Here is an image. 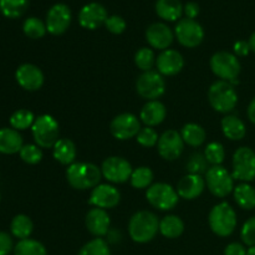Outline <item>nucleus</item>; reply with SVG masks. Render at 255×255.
<instances>
[{
    "label": "nucleus",
    "mask_w": 255,
    "mask_h": 255,
    "mask_svg": "<svg viewBox=\"0 0 255 255\" xmlns=\"http://www.w3.org/2000/svg\"><path fill=\"white\" fill-rule=\"evenodd\" d=\"M101 178V168L89 162H75L66 169L67 183L79 191L94 189L99 186Z\"/></svg>",
    "instance_id": "f257e3e1"
},
{
    "label": "nucleus",
    "mask_w": 255,
    "mask_h": 255,
    "mask_svg": "<svg viewBox=\"0 0 255 255\" xmlns=\"http://www.w3.org/2000/svg\"><path fill=\"white\" fill-rule=\"evenodd\" d=\"M159 232V221L149 211H139L128 222V234L136 243L144 244L151 242Z\"/></svg>",
    "instance_id": "f03ea898"
},
{
    "label": "nucleus",
    "mask_w": 255,
    "mask_h": 255,
    "mask_svg": "<svg viewBox=\"0 0 255 255\" xmlns=\"http://www.w3.org/2000/svg\"><path fill=\"white\" fill-rule=\"evenodd\" d=\"M237 222L238 221H237L236 211L227 202L216 204L209 212V227L216 236L222 237V238L233 234L237 228Z\"/></svg>",
    "instance_id": "7ed1b4c3"
},
{
    "label": "nucleus",
    "mask_w": 255,
    "mask_h": 255,
    "mask_svg": "<svg viewBox=\"0 0 255 255\" xmlns=\"http://www.w3.org/2000/svg\"><path fill=\"white\" fill-rule=\"evenodd\" d=\"M208 101L214 111L219 114H229L238 104V94L231 82L218 80L209 87Z\"/></svg>",
    "instance_id": "20e7f679"
},
{
    "label": "nucleus",
    "mask_w": 255,
    "mask_h": 255,
    "mask_svg": "<svg viewBox=\"0 0 255 255\" xmlns=\"http://www.w3.org/2000/svg\"><path fill=\"white\" fill-rule=\"evenodd\" d=\"M31 133L35 144H37L40 148H52L60 139L59 122L51 115H41L35 119Z\"/></svg>",
    "instance_id": "39448f33"
},
{
    "label": "nucleus",
    "mask_w": 255,
    "mask_h": 255,
    "mask_svg": "<svg viewBox=\"0 0 255 255\" xmlns=\"http://www.w3.org/2000/svg\"><path fill=\"white\" fill-rule=\"evenodd\" d=\"M209 66L213 74L223 81H233L241 74V62L238 57L228 51H218L211 57Z\"/></svg>",
    "instance_id": "423d86ee"
},
{
    "label": "nucleus",
    "mask_w": 255,
    "mask_h": 255,
    "mask_svg": "<svg viewBox=\"0 0 255 255\" xmlns=\"http://www.w3.org/2000/svg\"><path fill=\"white\" fill-rule=\"evenodd\" d=\"M206 186L214 197L224 198L234 191V178L223 166H212L206 172Z\"/></svg>",
    "instance_id": "0eeeda50"
},
{
    "label": "nucleus",
    "mask_w": 255,
    "mask_h": 255,
    "mask_svg": "<svg viewBox=\"0 0 255 255\" xmlns=\"http://www.w3.org/2000/svg\"><path fill=\"white\" fill-rule=\"evenodd\" d=\"M232 176L242 183H249L255 179V152L249 147H239L233 154Z\"/></svg>",
    "instance_id": "6e6552de"
},
{
    "label": "nucleus",
    "mask_w": 255,
    "mask_h": 255,
    "mask_svg": "<svg viewBox=\"0 0 255 255\" xmlns=\"http://www.w3.org/2000/svg\"><path fill=\"white\" fill-rule=\"evenodd\" d=\"M137 94L147 101H154L166 92V81L158 71H146L136 81Z\"/></svg>",
    "instance_id": "1a4fd4ad"
},
{
    "label": "nucleus",
    "mask_w": 255,
    "mask_h": 255,
    "mask_svg": "<svg viewBox=\"0 0 255 255\" xmlns=\"http://www.w3.org/2000/svg\"><path fill=\"white\" fill-rule=\"evenodd\" d=\"M146 198L152 207L159 211H171L178 204L179 196L171 184L156 183L147 188Z\"/></svg>",
    "instance_id": "9d476101"
},
{
    "label": "nucleus",
    "mask_w": 255,
    "mask_h": 255,
    "mask_svg": "<svg viewBox=\"0 0 255 255\" xmlns=\"http://www.w3.org/2000/svg\"><path fill=\"white\" fill-rule=\"evenodd\" d=\"M174 36L179 44L188 49L199 46L204 39V30L198 21L193 19H181L174 27Z\"/></svg>",
    "instance_id": "9b49d317"
},
{
    "label": "nucleus",
    "mask_w": 255,
    "mask_h": 255,
    "mask_svg": "<svg viewBox=\"0 0 255 255\" xmlns=\"http://www.w3.org/2000/svg\"><path fill=\"white\" fill-rule=\"evenodd\" d=\"M132 171L131 163L124 157H107L101 164L102 177L111 183H125L131 178Z\"/></svg>",
    "instance_id": "f8f14e48"
},
{
    "label": "nucleus",
    "mask_w": 255,
    "mask_h": 255,
    "mask_svg": "<svg viewBox=\"0 0 255 255\" xmlns=\"http://www.w3.org/2000/svg\"><path fill=\"white\" fill-rule=\"evenodd\" d=\"M141 131V122L133 114L117 115L110 124V132L112 136L120 141H127L138 134Z\"/></svg>",
    "instance_id": "ddd939ff"
},
{
    "label": "nucleus",
    "mask_w": 255,
    "mask_h": 255,
    "mask_svg": "<svg viewBox=\"0 0 255 255\" xmlns=\"http://www.w3.org/2000/svg\"><path fill=\"white\" fill-rule=\"evenodd\" d=\"M184 149V141L181 132L176 129H167L159 136L157 143L158 154L166 161H176L179 158Z\"/></svg>",
    "instance_id": "4468645a"
},
{
    "label": "nucleus",
    "mask_w": 255,
    "mask_h": 255,
    "mask_svg": "<svg viewBox=\"0 0 255 255\" xmlns=\"http://www.w3.org/2000/svg\"><path fill=\"white\" fill-rule=\"evenodd\" d=\"M71 10L66 4L59 2V4L52 5L49 11H47L46 21H45L47 32L55 35V36L62 35L69 29L70 24H71Z\"/></svg>",
    "instance_id": "2eb2a0df"
},
{
    "label": "nucleus",
    "mask_w": 255,
    "mask_h": 255,
    "mask_svg": "<svg viewBox=\"0 0 255 255\" xmlns=\"http://www.w3.org/2000/svg\"><path fill=\"white\" fill-rule=\"evenodd\" d=\"M120 199H121V194L119 189L111 184L104 183L99 184L92 189L89 203L94 208H101L106 211V209L115 208L120 203Z\"/></svg>",
    "instance_id": "dca6fc26"
},
{
    "label": "nucleus",
    "mask_w": 255,
    "mask_h": 255,
    "mask_svg": "<svg viewBox=\"0 0 255 255\" xmlns=\"http://www.w3.org/2000/svg\"><path fill=\"white\" fill-rule=\"evenodd\" d=\"M109 14L106 7L99 2H89L84 5L79 12V22L84 29L96 30L101 25H105Z\"/></svg>",
    "instance_id": "f3484780"
},
{
    "label": "nucleus",
    "mask_w": 255,
    "mask_h": 255,
    "mask_svg": "<svg viewBox=\"0 0 255 255\" xmlns=\"http://www.w3.org/2000/svg\"><path fill=\"white\" fill-rule=\"evenodd\" d=\"M15 79L20 87L26 91H37L44 85V74L41 69L32 64H22L15 72Z\"/></svg>",
    "instance_id": "a211bd4d"
},
{
    "label": "nucleus",
    "mask_w": 255,
    "mask_h": 255,
    "mask_svg": "<svg viewBox=\"0 0 255 255\" xmlns=\"http://www.w3.org/2000/svg\"><path fill=\"white\" fill-rule=\"evenodd\" d=\"M146 40L151 47L164 51L173 42L174 32L164 22H153L147 27Z\"/></svg>",
    "instance_id": "6ab92c4d"
},
{
    "label": "nucleus",
    "mask_w": 255,
    "mask_h": 255,
    "mask_svg": "<svg viewBox=\"0 0 255 255\" xmlns=\"http://www.w3.org/2000/svg\"><path fill=\"white\" fill-rule=\"evenodd\" d=\"M156 66L162 76H174L184 67V59L177 50L167 49L158 55L156 59Z\"/></svg>",
    "instance_id": "aec40b11"
},
{
    "label": "nucleus",
    "mask_w": 255,
    "mask_h": 255,
    "mask_svg": "<svg viewBox=\"0 0 255 255\" xmlns=\"http://www.w3.org/2000/svg\"><path fill=\"white\" fill-rule=\"evenodd\" d=\"M86 228L92 236L96 238H102L107 236L111 226V219H110L109 213L105 209L101 208H92L87 212L86 219Z\"/></svg>",
    "instance_id": "412c9836"
},
{
    "label": "nucleus",
    "mask_w": 255,
    "mask_h": 255,
    "mask_svg": "<svg viewBox=\"0 0 255 255\" xmlns=\"http://www.w3.org/2000/svg\"><path fill=\"white\" fill-rule=\"evenodd\" d=\"M204 188H206V179L201 174L188 173L183 178H181V181L177 184V193L179 198L192 201V199L198 198L203 193Z\"/></svg>",
    "instance_id": "4be33fe9"
},
{
    "label": "nucleus",
    "mask_w": 255,
    "mask_h": 255,
    "mask_svg": "<svg viewBox=\"0 0 255 255\" xmlns=\"http://www.w3.org/2000/svg\"><path fill=\"white\" fill-rule=\"evenodd\" d=\"M167 116V109L161 101L154 100L148 101L139 112V119L147 127H154L161 125Z\"/></svg>",
    "instance_id": "5701e85b"
},
{
    "label": "nucleus",
    "mask_w": 255,
    "mask_h": 255,
    "mask_svg": "<svg viewBox=\"0 0 255 255\" xmlns=\"http://www.w3.org/2000/svg\"><path fill=\"white\" fill-rule=\"evenodd\" d=\"M22 137L19 131L14 128H0V153L14 154L19 153L22 148Z\"/></svg>",
    "instance_id": "b1692460"
},
{
    "label": "nucleus",
    "mask_w": 255,
    "mask_h": 255,
    "mask_svg": "<svg viewBox=\"0 0 255 255\" xmlns=\"http://www.w3.org/2000/svg\"><path fill=\"white\" fill-rule=\"evenodd\" d=\"M52 156L59 163L70 166L75 163L77 156L76 144L69 138H60L52 147Z\"/></svg>",
    "instance_id": "393cba45"
},
{
    "label": "nucleus",
    "mask_w": 255,
    "mask_h": 255,
    "mask_svg": "<svg viewBox=\"0 0 255 255\" xmlns=\"http://www.w3.org/2000/svg\"><path fill=\"white\" fill-rule=\"evenodd\" d=\"M221 126L224 136L231 141H241L247 134L246 124L234 115H227L226 117H223Z\"/></svg>",
    "instance_id": "a878e982"
},
{
    "label": "nucleus",
    "mask_w": 255,
    "mask_h": 255,
    "mask_svg": "<svg viewBox=\"0 0 255 255\" xmlns=\"http://www.w3.org/2000/svg\"><path fill=\"white\" fill-rule=\"evenodd\" d=\"M156 14L164 21H177L183 15V5L181 0H157Z\"/></svg>",
    "instance_id": "bb28decb"
},
{
    "label": "nucleus",
    "mask_w": 255,
    "mask_h": 255,
    "mask_svg": "<svg viewBox=\"0 0 255 255\" xmlns=\"http://www.w3.org/2000/svg\"><path fill=\"white\" fill-rule=\"evenodd\" d=\"M184 223L179 217L166 216L159 221V233L168 239H176L183 234Z\"/></svg>",
    "instance_id": "cd10ccee"
},
{
    "label": "nucleus",
    "mask_w": 255,
    "mask_h": 255,
    "mask_svg": "<svg viewBox=\"0 0 255 255\" xmlns=\"http://www.w3.org/2000/svg\"><path fill=\"white\" fill-rule=\"evenodd\" d=\"M181 136L184 143L191 147H199L204 143L207 133L203 127L198 124H186L181 129Z\"/></svg>",
    "instance_id": "c85d7f7f"
},
{
    "label": "nucleus",
    "mask_w": 255,
    "mask_h": 255,
    "mask_svg": "<svg viewBox=\"0 0 255 255\" xmlns=\"http://www.w3.org/2000/svg\"><path fill=\"white\" fill-rule=\"evenodd\" d=\"M234 201L241 208L251 211L255 208V188L249 183H241L234 187Z\"/></svg>",
    "instance_id": "c756f323"
},
{
    "label": "nucleus",
    "mask_w": 255,
    "mask_h": 255,
    "mask_svg": "<svg viewBox=\"0 0 255 255\" xmlns=\"http://www.w3.org/2000/svg\"><path fill=\"white\" fill-rule=\"evenodd\" d=\"M32 231H34L32 221L25 214H17L12 218L11 223H10V232L19 241L29 238L31 236Z\"/></svg>",
    "instance_id": "7c9ffc66"
},
{
    "label": "nucleus",
    "mask_w": 255,
    "mask_h": 255,
    "mask_svg": "<svg viewBox=\"0 0 255 255\" xmlns=\"http://www.w3.org/2000/svg\"><path fill=\"white\" fill-rule=\"evenodd\" d=\"M29 0H0V11L5 17L17 19L26 12Z\"/></svg>",
    "instance_id": "2f4dec72"
},
{
    "label": "nucleus",
    "mask_w": 255,
    "mask_h": 255,
    "mask_svg": "<svg viewBox=\"0 0 255 255\" xmlns=\"http://www.w3.org/2000/svg\"><path fill=\"white\" fill-rule=\"evenodd\" d=\"M129 182H131V186L136 189L149 188L153 182V172L149 167H138L132 171Z\"/></svg>",
    "instance_id": "473e14b6"
},
{
    "label": "nucleus",
    "mask_w": 255,
    "mask_h": 255,
    "mask_svg": "<svg viewBox=\"0 0 255 255\" xmlns=\"http://www.w3.org/2000/svg\"><path fill=\"white\" fill-rule=\"evenodd\" d=\"M14 255H47L44 244L35 239H22L15 246Z\"/></svg>",
    "instance_id": "72a5a7b5"
},
{
    "label": "nucleus",
    "mask_w": 255,
    "mask_h": 255,
    "mask_svg": "<svg viewBox=\"0 0 255 255\" xmlns=\"http://www.w3.org/2000/svg\"><path fill=\"white\" fill-rule=\"evenodd\" d=\"M35 119L36 117L29 110H17L10 117V126H11V128L16 129V131H24V129L32 127Z\"/></svg>",
    "instance_id": "f704fd0d"
},
{
    "label": "nucleus",
    "mask_w": 255,
    "mask_h": 255,
    "mask_svg": "<svg viewBox=\"0 0 255 255\" xmlns=\"http://www.w3.org/2000/svg\"><path fill=\"white\" fill-rule=\"evenodd\" d=\"M22 31L30 39H41L47 31L46 24L42 20H40L39 17H27L24 21V24H22Z\"/></svg>",
    "instance_id": "c9c22d12"
},
{
    "label": "nucleus",
    "mask_w": 255,
    "mask_h": 255,
    "mask_svg": "<svg viewBox=\"0 0 255 255\" xmlns=\"http://www.w3.org/2000/svg\"><path fill=\"white\" fill-rule=\"evenodd\" d=\"M204 157L212 166H222L226 158V149L219 142H211L204 149Z\"/></svg>",
    "instance_id": "e433bc0d"
},
{
    "label": "nucleus",
    "mask_w": 255,
    "mask_h": 255,
    "mask_svg": "<svg viewBox=\"0 0 255 255\" xmlns=\"http://www.w3.org/2000/svg\"><path fill=\"white\" fill-rule=\"evenodd\" d=\"M77 255H111V251L106 241L102 238H95L87 242Z\"/></svg>",
    "instance_id": "4c0bfd02"
},
{
    "label": "nucleus",
    "mask_w": 255,
    "mask_h": 255,
    "mask_svg": "<svg viewBox=\"0 0 255 255\" xmlns=\"http://www.w3.org/2000/svg\"><path fill=\"white\" fill-rule=\"evenodd\" d=\"M156 59L157 57L154 56L153 50L148 49V47H141L134 55V64L143 72L151 71L154 62H156Z\"/></svg>",
    "instance_id": "58836bf2"
},
{
    "label": "nucleus",
    "mask_w": 255,
    "mask_h": 255,
    "mask_svg": "<svg viewBox=\"0 0 255 255\" xmlns=\"http://www.w3.org/2000/svg\"><path fill=\"white\" fill-rule=\"evenodd\" d=\"M19 154L20 158L27 164H37L42 159V151L37 144H24Z\"/></svg>",
    "instance_id": "ea45409f"
},
{
    "label": "nucleus",
    "mask_w": 255,
    "mask_h": 255,
    "mask_svg": "<svg viewBox=\"0 0 255 255\" xmlns=\"http://www.w3.org/2000/svg\"><path fill=\"white\" fill-rule=\"evenodd\" d=\"M137 143L141 144L142 147H146V148H151V147L157 146L158 143L159 136L156 132V129L152 128V127H143L141 128V131L138 132V134L136 136Z\"/></svg>",
    "instance_id": "a19ab883"
},
{
    "label": "nucleus",
    "mask_w": 255,
    "mask_h": 255,
    "mask_svg": "<svg viewBox=\"0 0 255 255\" xmlns=\"http://www.w3.org/2000/svg\"><path fill=\"white\" fill-rule=\"evenodd\" d=\"M241 238L246 246L255 247V217L249 218L243 224L241 231Z\"/></svg>",
    "instance_id": "79ce46f5"
},
{
    "label": "nucleus",
    "mask_w": 255,
    "mask_h": 255,
    "mask_svg": "<svg viewBox=\"0 0 255 255\" xmlns=\"http://www.w3.org/2000/svg\"><path fill=\"white\" fill-rule=\"evenodd\" d=\"M207 159L204 157V154L196 153L191 157L188 164H187V169L189 171V173L193 174H201L203 172H207Z\"/></svg>",
    "instance_id": "37998d69"
},
{
    "label": "nucleus",
    "mask_w": 255,
    "mask_h": 255,
    "mask_svg": "<svg viewBox=\"0 0 255 255\" xmlns=\"http://www.w3.org/2000/svg\"><path fill=\"white\" fill-rule=\"evenodd\" d=\"M105 26L111 34L120 35L126 30L127 24L124 17L120 16V15H110L105 22Z\"/></svg>",
    "instance_id": "c03bdc74"
},
{
    "label": "nucleus",
    "mask_w": 255,
    "mask_h": 255,
    "mask_svg": "<svg viewBox=\"0 0 255 255\" xmlns=\"http://www.w3.org/2000/svg\"><path fill=\"white\" fill-rule=\"evenodd\" d=\"M12 251V239L5 232H0V255H9Z\"/></svg>",
    "instance_id": "a18cd8bd"
},
{
    "label": "nucleus",
    "mask_w": 255,
    "mask_h": 255,
    "mask_svg": "<svg viewBox=\"0 0 255 255\" xmlns=\"http://www.w3.org/2000/svg\"><path fill=\"white\" fill-rule=\"evenodd\" d=\"M233 51L234 55L237 57H244L251 52V46H249V42L246 40H238L237 42H234L233 45Z\"/></svg>",
    "instance_id": "49530a36"
},
{
    "label": "nucleus",
    "mask_w": 255,
    "mask_h": 255,
    "mask_svg": "<svg viewBox=\"0 0 255 255\" xmlns=\"http://www.w3.org/2000/svg\"><path fill=\"white\" fill-rule=\"evenodd\" d=\"M247 248L244 244L242 243H234L228 244L224 249V255H247Z\"/></svg>",
    "instance_id": "de8ad7c7"
},
{
    "label": "nucleus",
    "mask_w": 255,
    "mask_h": 255,
    "mask_svg": "<svg viewBox=\"0 0 255 255\" xmlns=\"http://www.w3.org/2000/svg\"><path fill=\"white\" fill-rule=\"evenodd\" d=\"M183 14L186 15L187 19H196L199 14V5L194 1L187 2L183 6Z\"/></svg>",
    "instance_id": "09e8293b"
},
{
    "label": "nucleus",
    "mask_w": 255,
    "mask_h": 255,
    "mask_svg": "<svg viewBox=\"0 0 255 255\" xmlns=\"http://www.w3.org/2000/svg\"><path fill=\"white\" fill-rule=\"evenodd\" d=\"M247 114H248V119L252 124L255 125V97L249 104L248 110H247Z\"/></svg>",
    "instance_id": "8fccbe9b"
},
{
    "label": "nucleus",
    "mask_w": 255,
    "mask_h": 255,
    "mask_svg": "<svg viewBox=\"0 0 255 255\" xmlns=\"http://www.w3.org/2000/svg\"><path fill=\"white\" fill-rule=\"evenodd\" d=\"M248 42H249V46H251V51H253L255 54V31L251 35Z\"/></svg>",
    "instance_id": "3c124183"
},
{
    "label": "nucleus",
    "mask_w": 255,
    "mask_h": 255,
    "mask_svg": "<svg viewBox=\"0 0 255 255\" xmlns=\"http://www.w3.org/2000/svg\"><path fill=\"white\" fill-rule=\"evenodd\" d=\"M247 255H255V247H251L247 252Z\"/></svg>",
    "instance_id": "603ef678"
}]
</instances>
